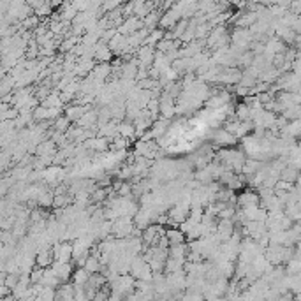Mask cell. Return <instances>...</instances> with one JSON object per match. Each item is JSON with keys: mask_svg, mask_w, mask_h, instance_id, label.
I'll use <instances>...</instances> for the list:
<instances>
[{"mask_svg": "<svg viewBox=\"0 0 301 301\" xmlns=\"http://www.w3.org/2000/svg\"><path fill=\"white\" fill-rule=\"evenodd\" d=\"M53 252V261H60V262H69L72 259V243H67L66 240L57 243L51 249Z\"/></svg>", "mask_w": 301, "mask_h": 301, "instance_id": "obj_1", "label": "cell"}, {"mask_svg": "<svg viewBox=\"0 0 301 301\" xmlns=\"http://www.w3.org/2000/svg\"><path fill=\"white\" fill-rule=\"evenodd\" d=\"M51 270H53V273H55V277L58 278V282H60V284H64V282H69L70 275H72V266H70V262L53 261L51 262Z\"/></svg>", "mask_w": 301, "mask_h": 301, "instance_id": "obj_2", "label": "cell"}, {"mask_svg": "<svg viewBox=\"0 0 301 301\" xmlns=\"http://www.w3.org/2000/svg\"><path fill=\"white\" fill-rule=\"evenodd\" d=\"M155 46L150 44H141V48L138 49V66L139 67H150L153 58H155Z\"/></svg>", "mask_w": 301, "mask_h": 301, "instance_id": "obj_3", "label": "cell"}, {"mask_svg": "<svg viewBox=\"0 0 301 301\" xmlns=\"http://www.w3.org/2000/svg\"><path fill=\"white\" fill-rule=\"evenodd\" d=\"M53 262V252L49 247H44V249H37L35 250V264L41 268H49Z\"/></svg>", "mask_w": 301, "mask_h": 301, "instance_id": "obj_4", "label": "cell"}, {"mask_svg": "<svg viewBox=\"0 0 301 301\" xmlns=\"http://www.w3.org/2000/svg\"><path fill=\"white\" fill-rule=\"evenodd\" d=\"M213 141L218 146H232L238 143V138L229 131H217L213 134Z\"/></svg>", "mask_w": 301, "mask_h": 301, "instance_id": "obj_5", "label": "cell"}, {"mask_svg": "<svg viewBox=\"0 0 301 301\" xmlns=\"http://www.w3.org/2000/svg\"><path fill=\"white\" fill-rule=\"evenodd\" d=\"M238 205L240 208H249V206H257L259 205V194L252 192V190H245L243 194L238 196Z\"/></svg>", "mask_w": 301, "mask_h": 301, "instance_id": "obj_6", "label": "cell"}, {"mask_svg": "<svg viewBox=\"0 0 301 301\" xmlns=\"http://www.w3.org/2000/svg\"><path fill=\"white\" fill-rule=\"evenodd\" d=\"M87 111H88V106L76 104V102H72V106H69V108L66 109V116L69 118L70 122H78L79 118L83 116Z\"/></svg>", "mask_w": 301, "mask_h": 301, "instance_id": "obj_7", "label": "cell"}, {"mask_svg": "<svg viewBox=\"0 0 301 301\" xmlns=\"http://www.w3.org/2000/svg\"><path fill=\"white\" fill-rule=\"evenodd\" d=\"M180 41L178 39H167V37H162L161 41H159L157 44H155V48H157V51L159 53H169V51H173V49H178V46H180Z\"/></svg>", "mask_w": 301, "mask_h": 301, "instance_id": "obj_8", "label": "cell"}, {"mask_svg": "<svg viewBox=\"0 0 301 301\" xmlns=\"http://www.w3.org/2000/svg\"><path fill=\"white\" fill-rule=\"evenodd\" d=\"M164 236L167 238L169 245H178V243H185V234L180 227H173V229H166Z\"/></svg>", "mask_w": 301, "mask_h": 301, "instance_id": "obj_9", "label": "cell"}, {"mask_svg": "<svg viewBox=\"0 0 301 301\" xmlns=\"http://www.w3.org/2000/svg\"><path fill=\"white\" fill-rule=\"evenodd\" d=\"M118 134L125 138V139H134L136 138V129H134V123H129V122H122L118 123Z\"/></svg>", "mask_w": 301, "mask_h": 301, "instance_id": "obj_10", "label": "cell"}, {"mask_svg": "<svg viewBox=\"0 0 301 301\" xmlns=\"http://www.w3.org/2000/svg\"><path fill=\"white\" fill-rule=\"evenodd\" d=\"M88 277H90V273H88L87 270H85L83 266H78L74 271H72V275H70V278H72V282L78 285H85V282L88 280Z\"/></svg>", "mask_w": 301, "mask_h": 301, "instance_id": "obj_11", "label": "cell"}, {"mask_svg": "<svg viewBox=\"0 0 301 301\" xmlns=\"http://www.w3.org/2000/svg\"><path fill=\"white\" fill-rule=\"evenodd\" d=\"M164 37V30L162 28H152V30L146 34V37H144V43L143 44H150V46H155V44L159 43V41Z\"/></svg>", "mask_w": 301, "mask_h": 301, "instance_id": "obj_12", "label": "cell"}, {"mask_svg": "<svg viewBox=\"0 0 301 301\" xmlns=\"http://www.w3.org/2000/svg\"><path fill=\"white\" fill-rule=\"evenodd\" d=\"M72 203V196L70 194H57L53 196V206L55 208H66Z\"/></svg>", "mask_w": 301, "mask_h": 301, "instance_id": "obj_13", "label": "cell"}, {"mask_svg": "<svg viewBox=\"0 0 301 301\" xmlns=\"http://www.w3.org/2000/svg\"><path fill=\"white\" fill-rule=\"evenodd\" d=\"M37 205L43 206V208H49V206H53V192H49V190H43V192L37 196Z\"/></svg>", "mask_w": 301, "mask_h": 301, "instance_id": "obj_14", "label": "cell"}, {"mask_svg": "<svg viewBox=\"0 0 301 301\" xmlns=\"http://www.w3.org/2000/svg\"><path fill=\"white\" fill-rule=\"evenodd\" d=\"M234 116L238 118V120H250V106L249 104H238L236 106V109H234Z\"/></svg>", "mask_w": 301, "mask_h": 301, "instance_id": "obj_15", "label": "cell"}, {"mask_svg": "<svg viewBox=\"0 0 301 301\" xmlns=\"http://www.w3.org/2000/svg\"><path fill=\"white\" fill-rule=\"evenodd\" d=\"M34 14H35L37 18H39V20H43V18L51 16V14H53V7L48 4V2H44V4H41L39 7H35V9H34Z\"/></svg>", "mask_w": 301, "mask_h": 301, "instance_id": "obj_16", "label": "cell"}, {"mask_svg": "<svg viewBox=\"0 0 301 301\" xmlns=\"http://www.w3.org/2000/svg\"><path fill=\"white\" fill-rule=\"evenodd\" d=\"M70 120L67 116H57L55 118V123H53V129L55 131H58V132H66L67 129H69V125H70Z\"/></svg>", "mask_w": 301, "mask_h": 301, "instance_id": "obj_17", "label": "cell"}, {"mask_svg": "<svg viewBox=\"0 0 301 301\" xmlns=\"http://www.w3.org/2000/svg\"><path fill=\"white\" fill-rule=\"evenodd\" d=\"M43 271H44V268L37 266V264H35V268H32L30 273H28V277H30V284H41Z\"/></svg>", "mask_w": 301, "mask_h": 301, "instance_id": "obj_18", "label": "cell"}, {"mask_svg": "<svg viewBox=\"0 0 301 301\" xmlns=\"http://www.w3.org/2000/svg\"><path fill=\"white\" fill-rule=\"evenodd\" d=\"M18 280H20V271H16V273H5V285H7L9 291H13L16 287Z\"/></svg>", "mask_w": 301, "mask_h": 301, "instance_id": "obj_19", "label": "cell"}, {"mask_svg": "<svg viewBox=\"0 0 301 301\" xmlns=\"http://www.w3.org/2000/svg\"><path fill=\"white\" fill-rule=\"evenodd\" d=\"M122 2L123 0H104V2H102V11L109 13V11H113V9H118L122 5Z\"/></svg>", "mask_w": 301, "mask_h": 301, "instance_id": "obj_20", "label": "cell"}, {"mask_svg": "<svg viewBox=\"0 0 301 301\" xmlns=\"http://www.w3.org/2000/svg\"><path fill=\"white\" fill-rule=\"evenodd\" d=\"M46 2H48L51 7H58V5H62L64 2H66V0H46Z\"/></svg>", "mask_w": 301, "mask_h": 301, "instance_id": "obj_21", "label": "cell"}]
</instances>
